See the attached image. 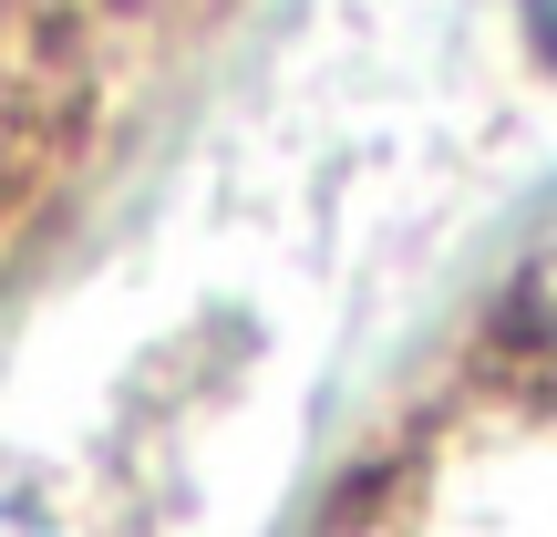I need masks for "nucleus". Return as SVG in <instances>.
Returning a JSON list of instances; mask_svg holds the SVG:
<instances>
[{
	"label": "nucleus",
	"mask_w": 557,
	"mask_h": 537,
	"mask_svg": "<svg viewBox=\"0 0 557 537\" xmlns=\"http://www.w3.org/2000/svg\"><path fill=\"white\" fill-rule=\"evenodd\" d=\"M527 32H537L547 52H557V0H527Z\"/></svg>",
	"instance_id": "nucleus-1"
}]
</instances>
